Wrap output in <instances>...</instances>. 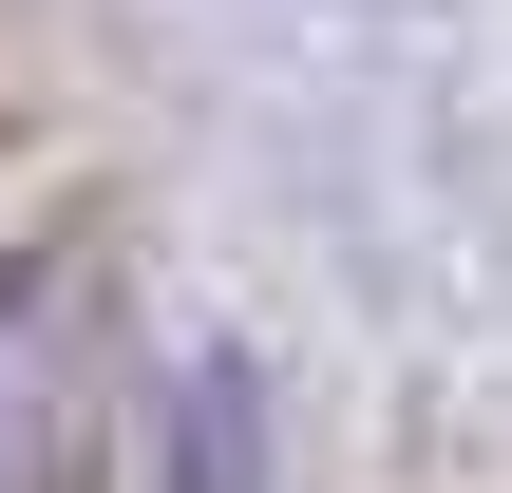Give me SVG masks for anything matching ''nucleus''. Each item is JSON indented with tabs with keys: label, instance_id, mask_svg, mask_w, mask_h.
Instances as JSON below:
<instances>
[{
	"label": "nucleus",
	"instance_id": "nucleus-2",
	"mask_svg": "<svg viewBox=\"0 0 512 493\" xmlns=\"http://www.w3.org/2000/svg\"><path fill=\"white\" fill-rule=\"evenodd\" d=\"M171 493H266V380L247 361H190L171 380Z\"/></svg>",
	"mask_w": 512,
	"mask_h": 493
},
{
	"label": "nucleus",
	"instance_id": "nucleus-1",
	"mask_svg": "<svg viewBox=\"0 0 512 493\" xmlns=\"http://www.w3.org/2000/svg\"><path fill=\"white\" fill-rule=\"evenodd\" d=\"M0 493H114V304H95V266H0Z\"/></svg>",
	"mask_w": 512,
	"mask_h": 493
}]
</instances>
